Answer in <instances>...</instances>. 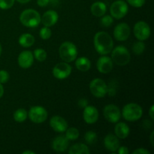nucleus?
I'll return each instance as SVG.
<instances>
[{
    "label": "nucleus",
    "instance_id": "obj_1",
    "mask_svg": "<svg viewBox=\"0 0 154 154\" xmlns=\"http://www.w3.org/2000/svg\"><path fill=\"white\" fill-rule=\"evenodd\" d=\"M95 50L100 55H107L112 51L114 42L112 37L108 32L99 31L96 32L93 38Z\"/></svg>",
    "mask_w": 154,
    "mask_h": 154
},
{
    "label": "nucleus",
    "instance_id": "obj_2",
    "mask_svg": "<svg viewBox=\"0 0 154 154\" xmlns=\"http://www.w3.org/2000/svg\"><path fill=\"white\" fill-rule=\"evenodd\" d=\"M20 21L24 26L35 28L40 24L41 15L34 9H26L20 15Z\"/></svg>",
    "mask_w": 154,
    "mask_h": 154
},
{
    "label": "nucleus",
    "instance_id": "obj_3",
    "mask_svg": "<svg viewBox=\"0 0 154 154\" xmlns=\"http://www.w3.org/2000/svg\"><path fill=\"white\" fill-rule=\"evenodd\" d=\"M59 54L63 62L69 63L76 60L78 57V49L76 45L72 42H65L60 46Z\"/></svg>",
    "mask_w": 154,
    "mask_h": 154
},
{
    "label": "nucleus",
    "instance_id": "obj_4",
    "mask_svg": "<svg viewBox=\"0 0 154 154\" xmlns=\"http://www.w3.org/2000/svg\"><path fill=\"white\" fill-rule=\"evenodd\" d=\"M111 52V60L117 66H126L130 62V53L126 47L119 45L115 48H113Z\"/></svg>",
    "mask_w": 154,
    "mask_h": 154
},
{
    "label": "nucleus",
    "instance_id": "obj_5",
    "mask_svg": "<svg viewBox=\"0 0 154 154\" xmlns=\"http://www.w3.org/2000/svg\"><path fill=\"white\" fill-rule=\"evenodd\" d=\"M143 115V109L138 104L129 103L123 107L122 110V116L126 120L134 122L141 118Z\"/></svg>",
    "mask_w": 154,
    "mask_h": 154
},
{
    "label": "nucleus",
    "instance_id": "obj_6",
    "mask_svg": "<svg viewBox=\"0 0 154 154\" xmlns=\"http://www.w3.org/2000/svg\"><path fill=\"white\" fill-rule=\"evenodd\" d=\"M129 11L128 4L123 0H117L114 2L110 7V13L113 18L117 20L122 19Z\"/></svg>",
    "mask_w": 154,
    "mask_h": 154
},
{
    "label": "nucleus",
    "instance_id": "obj_7",
    "mask_svg": "<svg viewBox=\"0 0 154 154\" xmlns=\"http://www.w3.org/2000/svg\"><path fill=\"white\" fill-rule=\"evenodd\" d=\"M90 90L96 98H103L108 93V86L101 78H95L90 84Z\"/></svg>",
    "mask_w": 154,
    "mask_h": 154
},
{
    "label": "nucleus",
    "instance_id": "obj_8",
    "mask_svg": "<svg viewBox=\"0 0 154 154\" xmlns=\"http://www.w3.org/2000/svg\"><path fill=\"white\" fill-rule=\"evenodd\" d=\"M134 35L138 41L147 40L150 38L151 30L149 24L145 21H138L135 24L133 28Z\"/></svg>",
    "mask_w": 154,
    "mask_h": 154
},
{
    "label": "nucleus",
    "instance_id": "obj_9",
    "mask_svg": "<svg viewBox=\"0 0 154 154\" xmlns=\"http://www.w3.org/2000/svg\"><path fill=\"white\" fill-rule=\"evenodd\" d=\"M48 111L42 106H33L28 112L29 120L34 123H42L48 118Z\"/></svg>",
    "mask_w": 154,
    "mask_h": 154
},
{
    "label": "nucleus",
    "instance_id": "obj_10",
    "mask_svg": "<svg viewBox=\"0 0 154 154\" xmlns=\"http://www.w3.org/2000/svg\"><path fill=\"white\" fill-rule=\"evenodd\" d=\"M72 68L70 65L66 62L57 63L53 69V75L54 78L59 80H63L69 78L72 73Z\"/></svg>",
    "mask_w": 154,
    "mask_h": 154
},
{
    "label": "nucleus",
    "instance_id": "obj_11",
    "mask_svg": "<svg viewBox=\"0 0 154 154\" xmlns=\"http://www.w3.org/2000/svg\"><path fill=\"white\" fill-rule=\"evenodd\" d=\"M103 114L105 118L108 122L111 123H116L120 120L121 117V111L116 105L109 104L104 108Z\"/></svg>",
    "mask_w": 154,
    "mask_h": 154
},
{
    "label": "nucleus",
    "instance_id": "obj_12",
    "mask_svg": "<svg viewBox=\"0 0 154 154\" xmlns=\"http://www.w3.org/2000/svg\"><path fill=\"white\" fill-rule=\"evenodd\" d=\"M131 34V29L126 23H120L114 29V38L119 42L126 41Z\"/></svg>",
    "mask_w": 154,
    "mask_h": 154
},
{
    "label": "nucleus",
    "instance_id": "obj_13",
    "mask_svg": "<svg viewBox=\"0 0 154 154\" xmlns=\"http://www.w3.org/2000/svg\"><path fill=\"white\" fill-rule=\"evenodd\" d=\"M96 67L100 73H110L114 68V62L112 61L111 58L107 57L106 55H102V57H99L97 60Z\"/></svg>",
    "mask_w": 154,
    "mask_h": 154
},
{
    "label": "nucleus",
    "instance_id": "obj_14",
    "mask_svg": "<svg viewBox=\"0 0 154 154\" xmlns=\"http://www.w3.org/2000/svg\"><path fill=\"white\" fill-rule=\"evenodd\" d=\"M50 126L57 132H64L68 129V123L63 117L55 115L50 120Z\"/></svg>",
    "mask_w": 154,
    "mask_h": 154
},
{
    "label": "nucleus",
    "instance_id": "obj_15",
    "mask_svg": "<svg viewBox=\"0 0 154 154\" xmlns=\"http://www.w3.org/2000/svg\"><path fill=\"white\" fill-rule=\"evenodd\" d=\"M99 111L96 107L93 105H87L84 108L83 117L84 121L88 124H93L99 119Z\"/></svg>",
    "mask_w": 154,
    "mask_h": 154
},
{
    "label": "nucleus",
    "instance_id": "obj_16",
    "mask_svg": "<svg viewBox=\"0 0 154 154\" xmlns=\"http://www.w3.org/2000/svg\"><path fill=\"white\" fill-rule=\"evenodd\" d=\"M18 64L22 69H29L34 62V56L29 51H24L18 56Z\"/></svg>",
    "mask_w": 154,
    "mask_h": 154
},
{
    "label": "nucleus",
    "instance_id": "obj_17",
    "mask_svg": "<svg viewBox=\"0 0 154 154\" xmlns=\"http://www.w3.org/2000/svg\"><path fill=\"white\" fill-rule=\"evenodd\" d=\"M59 20V14L56 11L48 10L41 17V22L45 26L51 27L55 25Z\"/></svg>",
    "mask_w": 154,
    "mask_h": 154
},
{
    "label": "nucleus",
    "instance_id": "obj_18",
    "mask_svg": "<svg viewBox=\"0 0 154 154\" xmlns=\"http://www.w3.org/2000/svg\"><path fill=\"white\" fill-rule=\"evenodd\" d=\"M69 140L67 139L64 135H60L57 136L52 141V148L54 151L57 153H63L65 152L69 146Z\"/></svg>",
    "mask_w": 154,
    "mask_h": 154
},
{
    "label": "nucleus",
    "instance_id": "obj_19",
    "mask_svg": "<svg viewBox=\"0 0 154 154\" xmlns=\"http://www.w3.org/2000/svg\"><path fill=\"white\" fill-rule=\"evenodd\" d=\"M105 147L112 153H116L120 147V141L116 135L113 134H108L104 138Z\"/></svg>",
    "mask_w": 154,
    "mask_h": 154
},
{
    "label": "nucleus",
    "instance_id": "obj_20",
    "mask_svg": "<svg viewBox=\"0 0 154 154\" xmlns=\"http://www.w3.org/2000/svg\"><path fill=\"white\" fill-rule=\"evenodd\" d=\"M115 127H114V132L115 135L120 139H125L129 136L130 133V129L129 126L126 123L120 122V123H116Z\"/></svg>",
    "mask_w": 154,
    "mask_h": 154
},
{
    "label": "nucleus",
    "instance_id": "obj_21",
    "mask_svg": "<svg viewBox=\"0 0 154 154\" xmlns=\"http://www.w3.org/2000/svg\"><path fill=\"white\" fill-rule=\"evenodd\" d=\"M90 11L93 15L101 17L106 14L107 6L103 2H96L91 5Z\"/></svg>",
    "mask_w": 154,
    "mask_h": 154
},
{
    "label": "nucleus",
    "instance_id": "obj_22",
    "mask_svg": "<svg viewBox=\"0 0 154 154\" xmlns=\"http://www.w3.org/2000/svg\"><path fill=\"white\" fill-rule=\"evenodd\" d=\"M75 60V66L80 72H87L91 68V62L87 57H81Z\"/></svg>",
    "mask_w": 154,
    "mask_h": 154
},
{
    "label": "nucleus",
    "instance_id": "obj_23",
    "mask_svg": "<svg viewBox=\"0 0 154 154\" xmlns=\"http://www.w3.org/2000/svg\"><path fill=\"white\" fill-rule=\"evenodd\" d=\"M35 41V39L32 35L29 34V33H24L20 36L18 42H19L20 45L23 48H30L34 45Z\"/></svg>",
    "mask_w": 154,
    "mask_h": 154
},
{
    "label": "nucleus",
    "instance_id": "obj_24",
    "mask_svg": "<svg viewBox=\"0 0 154 154\" xmlns=\"http://www.w3.org/2000/svg\"><path fill=\"white\" fill-rule=\"evenodd\" d=\"M69 154H90V151L89 150L87 144L82 143H78L69 148Z\"/></svg>",
    "mask_w": 154,
    "mask_h": 154
},
{
    "label": "nucleus",
    "instance_id": "obj_25",
    "mask_svg": "<svg viewBox=\"0 0 154 154\" xmlns=\"http://www.w3.org/2000/svg\"><path fill=\"white\" fill-rule=\"evenodd\" d=\"M14 120L17 123H23L28 117V112L24 108H19L14 113Z\"/></svg>",
    "mask_w": 154,
    "mask_h": 154
},
{
    "label": "nucleus",
    "instance_id": "obj_26",
    "mask_svg": "<svg viewBox=\"0 0 154 154\" xmlns=\"http://www.w3.org/2000/svg\"><path fill=\"white\" fill-rule=\"evenodd\" d=\"M79 135L80 132L77 128L68 127V129L66 130V135L65 136L67 138L69 141H75V140L78 139Z\"/></svg>",
    "mask_w": 154,
    "mask_h": 154
},
{
    "label": "nucleus",
    "instance_id": "obj_27",
    "mask_svg": "<svg viewBox=\"0 0 154 154\" xmlns=\"http://www.w3.org/2000/svg\"><path fill=\"white\" fill-rule=\"evenodd\" d=\"M145 50V44L142 41H138V42L134 43L132 45V51L136 55H141L144 53Z\"/></svg>",
    "mask_w": 154,
    "mask_h": 154
},
{
    "label": "nucleus",
    "instance_id": "obj_28",
    "mask_svg": "<svg viewBox=\"0 0 154 154\" xmlns=\"http://www.w3.org/2000/svg\"><path fill=\"white\" fill-rule=\"evenodd\" d=\"M97 134L93 131H88L86 132L85 135H84V140H85L86 143L90 145L95 144L97 141Z\"/></svg>",
    "mask_w": 154,
    "mask_h": 154
},
{
    "label": "nucleus",
    "instance_id": "obj_29",
    "mask_svg": "<svg viewBox=\"0 0 154 154\" xmlns=\"http://www.w3.org/2000/svg\"><path fill=\"white\" fill-rule=\"evenodd\" d=\"M35 59L39 62H44L47 59V52L42 48H37L34 51L33 53Z\"/></svg>",
    "mask_w": 154,
    "mask_h": 154
},
{
    "label": "nucleus",
    "instance_id": "obj_30",
    "mask_svg": "<svg viewBox=\"0 0 154 154\" xmlns=\"http://www.w3.org/2000/svg\"><path fill=\"white\" fill-rule=\"evenodd\" d=\"M100 20V24L102 26L105 27V28H108L110 27L114 23V18L111 16V15H103L101 17Z\"/></svg>",
    "mask_w": 154,
    "mask_h": 154
},
{
    "label": "nucleus",
    "instance_id": "obj_31",
    "mask_svg": "<svg viewBox=\"0 0 154 154\" xmlns=\"http://www.w3.org/2000/svg\"><path fill=\"white\" fill-rule=\"evenodd\" d=\"M39 35L43 40H48V39L51 38V35H52V31L49 27L44 26L40 29Z\"/></svg>",
    "mask_w": 154,
    "mask_h": 154
},
{
    "label": "nucleus",
    "instance_id": "obj_32",
    "mask_svg": "<svg viewBox=\"0 0 154 154\" xmlns=\"http://www.w3.org/2000/svg\"><path fill=\"white\" fill-rule=\"evenodd\" d=\"M15 0H0V8L2 10H8L13 7Z\"/></svg>",
    "mask_w": 154,
    "mask_h": 154
},
{
    "label": "nucleus",
    "instance_id": "obj_33",
    "mask_svg": "<svg viewBox=\"0 0 154 154\" xmlns=\"http://www.w3.org/2000/svg\"><path fill=\"white\" fill-rule=\"evenodd\" d=\"M127 3L134 8H141L145 4L146 0H126Z\"/></svg>",
    "mask_w": 154,
    "mask_h": 154
},
{
    "label": "nucleus",
    "instance_id": "obj_34",
    "mask_svg": "<svg viewBox=\"0 0 154 154\" xmlns=\"http://www.w3.org/2000/svg\"><path fill=\"white\" fill-rule=\"evenodd\" d=\"M10 79V75L5 70H0V83L5 84Z\"/></svg>",
    "mask_w": 154,
    "mask_h": 154
},
{
    "label": "nucleus",
    "instance_id": "obj_35",
    "mask_svg": "<svg viewBox=\"0 0 154 154\" xmlns=\"http://www.w3.org/2000/svg\"><path fill=\"white\" fill-rule=\"evenodd\" d=\"M78 106L81 108H84L85 107H87L88 105V101H87V99H84V98H82V99H79L78 101Z\"/></svg>",
    "mask_w": 154,
    "mask_h": 154
},
{
    "label": "nucleus",
    "instance_id": "obj_36",
    "mask_svg": "<svg viewBox=\"0 0 154 154\" xmlns=\"http://www.w3.org/2000/svg\"><path fill=\"white\" fill-rule=\"evenodd\" d=\"M150 152L144 148H138L132 152V154H150Z\"/></svg>",
    "mask_w": 154,
    "mask_h": 154
},
{
    "label": "nucleus",
    "instance_id": "obj_37",
    "mask_svg": "<svg viewBox=\"0 0 154 154\" xmlns=\"http://www.w3.org/2000/svg\"><path fill=\"white\" fill-rule=\"evenodd\" d=\"M117 152L119 154H128L129 153V149L127 148V147H125V146H122V147L120 146Z\"/></svg>",
    "mask_w": 154,
    "mask_h": 154
},
{
    "label": "nucleus",
    "instance_id": "obj_38",
    "mask_svg": "<svg viewBox=\"0 0 154 154\" xmlns=\"http://www.w3.org/2000/svg\"><path fill=\"white\" fill-rule=\"evenodd\" d=\"M37 4L39 7H46L50 4V0H37Z\"/></svg>",
    "mask_w": 154,
    "mask_h": 154
},
{
    "label": "nucleus",
    "instance_id": "obj_39",
    "mask_svg": "<svg viewBox=\"0 0 154 154\" xmlns=\"http://www.w3.org/2000/svg\"><path fill=\"white\" fill-rule=\"evenodd\" d=\"M154 105H152L151 107H150V110H149V115H150V117L151 118L152 120H154Z\"/></svg>",
    "mask_w": 154,
    "mask_h": 154
},
{
    "label": "nucleus",
    "instance_id": "obj_40",
    "mask_svg": "<svg viewBox=\"0 0 154 154\" xmlns=\"http://www.w3.org/2000/svg\"><path fill=\"white\" fill-rule=\"evenodd\" d=\"M4 92L5 90H4V87H3L2 86V84L0 83V99H1V98L3 96V95H4Z\"/></svg>",
    "mask_w": 154,
    "mask_h": 154
},
{
    "label": "nucleus",
    "instance_id": "obj_41",
    "mask_svg": "<svg viewBox=\"0 0 154 154\" xmlns=\"http://www.w3.org/2000/svg\"><path fill=\"white\" fill-rule=\"evenodd\" d=\"M17 2L20 3V4H26V3L29 2L31 0H16Z\"/></svg>",
    "mask_w": 154,
    "mask_h": 154
},
{
    "label": "nucleus",
    "instance_id": "obj_42",
    "mask_svg": "<svg viewBox=\"0 0 154 154\" xmlns=\"http://www.w3.org/2000/svg\"><path fill=\"white\" fill-rule=\"evenodd\" d=\"M153 135H154V132L153 131V132H151V134H150V143H151L152 146H154V141H153Z\"/></svg>",
    "mask_w": 154,
    "mask_h": 154
},
{
    "label": "nucleus",
    "instance_id": "obj_43",
    "mask_svg": "<svg viewBox=\"0 0 154 154\" xmlns=\"http://www.w3.org/2000/svg\"><path fill=\"white\" fill-rule=\"evenodd\" d=\"M34 151H30V150H25V151L23 152V154H35Z\"/></svg>",
    "mask_w": 154,
    "mask_h": 154
},
{
    "label": "nucleus",
    "instance_id": "obj_44",
    "mask_svg": "<svg viewBox=\"0 0 154 154\" xmlns=\"http://www.w3.org/2000/svg\"><path fill=\"white\" fill-rule=\"evenodd\" d=\"M2 48L1 44H0V56H1V54H2Z\"/></svg>",
    "mask_w": 154,
    "mask_h": 154
}]
</instances>
